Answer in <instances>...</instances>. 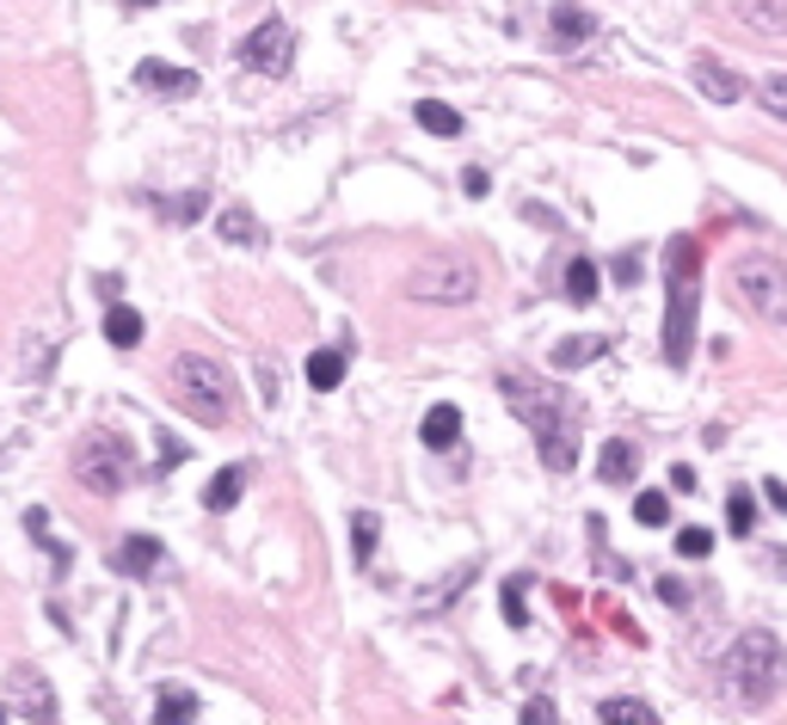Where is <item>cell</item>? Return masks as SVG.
<instances>
[{"label":"cell","instance_id":"cell-1","mask_svg":"<svg viewBox=\"0 0 787 725\" xmlns=\"http://www.w3.org/2000/svg\"><path fill=\"white\" fill-rule=\"evenodd\" d=\"M498 394H505V406L535 431V443H542V462L554 467V474H573L578 443H573V412H566V387L542 382L535 370H505V375H498Z\"/></svg>","mask_w":787,"mask_h":725},{"label":"cell","instance_id":"cell-2","mask_svg":"<svg viewBox=\"0 0 787 725\" xmlns=\"http://www.w3.org/2000/svg\"><path fill=\"white\" fill-rule=\"evenodd\" d=\"M670 302H665V363L689 370L695 356V314H702V252L689 234L670 240Z\"/></svg>","mask_w":787,"mask_h":725},{"label":"cell","instance_id":"cell-3","mask_svg":"<svg viewBox=\"0 0 787 725\" xmlns=\"http://www.w3.org/2000/svg\"><path fill=\"white\" fill-rule=\"evenodd\" d=\"M406 295L425 308H467L481 295V264L462 259V252H431L406 271Z\"/></svg>","mask_w":787,"mask_h":725},{"label":"cell","instance_id":"cell-4","mask_svg":"<svg viewBox=\"0 0 787 725\" xmlns=\"http://www.w3.org/2000/svg\"><path fill=\"white\" fill-rule=\"evenodd\" d=\"M173 387H179V406L203 424H228V412H234V375H228L215 356L185 351L173 363Z\"/></svg>","mask_w":787,"mask_h":725},{"label":"cell","instance_id":"cell-5","mask_svg":"<svg viewBox=\"0 0 787 725\" xmlns=\"http://www.w3.org/2000/svg\"><path fill=\"white\" fill-rule=\"evenodd\" d=\"M733 290L763 326H787V264L775 252H745L733 264Z\"/></svg>","mask_w":787,"mask_h":725},{"label":"cell","instance_id":"cell-6","mask_svg":"<svg viewBox=\"0 0 787 725\" xmlns=\"http://www.w3.org/2000/svg\"><path fill=\"white\" fill-rule=\"evenodd\" d=\"M775 671H781V646H775V633H763V627H750L733 646V658H726V683H733V695L750 701V707L769 701Z\"/></svg>","mask_w":787,"mask_h":725},{"label":"cell","instance_id":"cell-7","mask_svg":"<svg viewBox=\"0 0 787 725\" xmlns=\"http://www.w3.org/2000/svg\"><path fill=\"white\" fill-rule=\"evenodd\" d=\"M74 480H81L87 492H99V499L123 492V480H130V449H123L118 436H87V443L74 449Z\"/></svg>","mask_w":787,"mask_h":725},{"label":"cell","instance_id":"cell-8","mask_svg":"<svg viewBox=\"0 0 787 725\" xmlns=\"http://www.w3.org/2000/svg\"><path fill=\"white\" fill-rule=\"evenodd\" d=\"M241 62L253 68V74H290V62H295V31L283 26V19H265V26H259L253 38L241 43Z\"/></svg>","mask_w":787,"mask_h":725},{"label":"cell","instance_id":"cell-9","mask_svg":"<svg viewBox=\"0 0 787 725\" xmlns=\"http://www.w3.org/2000/svg\"><path fill=\"white\" fill-rule=\"evenodd\" d=\"M689 80H695V93H702V99H714V105H738V99L750 93L745 80H738L726 62H714V56H695Z\"/></svg>","mask_w":787,"mask_h":725},{"label":"cell","instance_id":"cell-10","mask_svg":"<svg viewBox=\"0 0 787 725\" xmlns=\"http://www.w3.org/2000/svg\"><path fill=\"white\" fill-rule=\"evenodd\" d=\"M215 234H222V246H246V252L271 246L265 222H259V215L246 210V203H222V215H215Z\"/></svg>","mask_w":787,"mask_h":725},{"label":"cell","instance_id":"cell-11","mask_svg":"<svg viewBox=\"0 0 787 725\" xmlns=\"http://www.w3.org/2000/svg\"><path fill=\"white\" fill-rule=\"evenodd\" d=\"M547 38H554V50H585V43L597 38V19H591L585 7H554V13H547Z\"/></svg>","mask_w":787,"mask_h":725},{"label":"cell","instance_id":"cell-12","mask_svg":"<svg viewBox=\"0 0 787 725\" xmlns=\"http://www.w3.org/2000/svg\"><path fill=\"white\" fill-rule=\"evenodd\" d=\"M733 19L763 38H787V0H733Z\"/></svg>","mask_w":787,"mask_h":725},{"label":"cell","instance_id":"cell-13","mask_svg":"<svg viewBox=\"0 0 787 725\" xmlns=\"http://www.w3.org/2000/svg\"><path fill=\"white\" fill-rule=\"evenodd\" d=\"M135 80H142V87H154V93H167V99H191V93H198V74H191V68L154 62V56L135 68Z\"/></svg>","mask_w":787,"mask_h":725},{"label":"cell","instance_id":"cell-14","mask_svg":"<svg viewBox=\"0 0 787 725\" xmlns=\"http://www.w3.org/2000/svg\"><path fill=\"white\" fill-rule=\"evenodd\" d=\"M111 566L130 572V578H142V572L161 566V541H154V535H130V541L118 547V554H111Z\"/></svg>","mask_w":787,"mask_h":725},{"label":"cell","instance_id":"cell-15","mask_svg":"<svg viewBox=\"0 0 787 725\" xmlns=\"http://www.w3.org/2000/svg\"><path fill=\"white\" fill-rule=\"evenodd\" d=\"M597 474L609 480V486H627V480L640 474V449H634V443H609L597 455Z\"/></svg>","mask_w":787,"mask_h":725},{"label":"cell","instance_id":"cell-16","mask_svg":"<svg viewBox=\"0 0 787 725\" xmlns=\"http://www.w3.org/2000/svg\"><path fill=\"white\" fill-rule=\"evenodd\" d=\"M597 356H603V339L597 332H578V339L554 344V370H585V363H597Z\"/></svg>","mask_w":787,"mask_h":725},{"label":"cell","instance_id":"cell-17","mask_svg":"<svg viewBox=\"0 0 787 725\" xmlns=\"http://www.w3.org/2000/svg\"><path fill=\"white\" fill-rule=\"evenodd\" d=\"M418 436H425L431 449H455V443H462V412H455V406H431Z\"/></svg>","mask_w":787,"mask_h":725},{"label":"cell","instance_id":"cell-18","mask_svg":"<svg viewBox=\"0 0 787 725\" xmlns=\"http://www.w3.org/2000/svg\"><path fill=\"white\" fill-rule=\"evenodd\" d=\"M241 486H246V467H222V474L203 486V504H210V511H234V504H241Z\"/></svg>","mask_w":787,"mask_h":725},{"label":"cell","instance_id":"cell-19","mask_svg":"<svg viewBox=\"0 0 787 725\" xmlns=\"http://www.w3.org/2000/svg\"><path fill=\"white\" fill-rule=\"evenodd\" d=\"M597 719H609V725H658V707H646V701H634V695H615V701L597 707Z\"/></svg>","mask_w":787,"mask_h":725},{"label":"cell","instance_id":"cell-20","mask_svg":"<svg viewBox=\"0 0 787 725\" xmlns=\"http://www.w3.org/2000/svg\"><path fill=\"white\" fill-rule=\"evenodd\" d=\"M307 382H314V394L339 387V382H345V351H314V356H307Z\"/></svg>","mask_w":787,"mask_h":725},{"label":"cell","instance_id":"cell-21","mask_svg":"<svg viewBox=\"0 0 787 725\" xmlns=\"http://www.w3.org/2000/svg\"><path fill=\"white\" fill-rule=\"evenodd\" d=\"M418 130H431V135H462V111H450L443 99H418Z\"/></svg>","mask_w":787,"mask_h":725},{"label":"cell","instance_id":"cell-22","mask_svg":"<svg viewBox=\"0 0 787 725\" xmlns=\"http://www.w3.org/2000/svg\"><path fill=\"white\" fill-rule=\"evenodd\" d=\"M105 339L118 344V351L142 344V314H135V308H111V314H105Z\"/></svg>","mask_w":787,"mask_h":725},{"label":"cell","instance_id":"cell-23","mask_svg":"<svg viewBox=\"0 0 787 725\" xmlns=\"http://www.w3.org/2000/svg\"><path fill=\"white\" fill-rule=\"evenodd\" d=\"M566 302H578V308L597 302V264H591V259H573V264H566Z\"/></svg>","mask_w":787,"mask_h":725},{"label":"cell","instance_id":"cell-24","mask_svg":"<svg viewBox=\"0 0 787 725\" xmlns=\"http://www.w3.org/2000/svg\"><path fill=\"white\" fill-rule=\"evenodd\" d=\"M13 688H31V713H38V719H50V713H56V701H50V688H43L38 671H13Z\"/></svg>","mask_w":787,"mask_h":725},{"label":"cell","instance_id":"cell-25","mask_svg":"<svg viewBox=\"0 0 787 725\" xmlns=\"http://www.w3.org/2000/svg\"><path fill=\"white\" fill-rule=\"evenodd\" d=\"M757 99H763V111H769V118H781V123H787V74H763Z\"/></svg>","mask_w":787,"mask_h":725},{"label":"cell","instance_id":"cell-26","mask_svg":"<svg viewBox=\"0 0 787 725\" xmlns=\"http://www.w3.org/2000/svg\"><path fill=\"white\" fill-rule=\"evenodd\" d=\"M665 516H670V499H665V492H640V499H634V523L658 528Z\"/></svg>","mask_w":787,"mask_h":725},{"label":"cell","instance_id":"cell-27","mask_svg":"<svg viewBox=\"0 0 787 725\" xmlns=\"http://www.w3.org/2000/svg\"><path fill=\"white\" fill-rule=\"evenodd\" d=\"M750 523H757V504H750V492H733V504H726V528H733V535H750Z\"/></svg>","mask_w":787,"mask_h":725},{"label":"cell","instance_id":"cell-28","mask_svg":"<svg viewBox=\"0 0 787 725\" xmlns=\"http://www.w3.org/2000/svg\"><path fill=\"white\" fill-rule=\"evenodd\" d=\"M351 535H357V560L370 566V554H375V535H382V523H375L370 511H357V516H351Z\"/></svg>","mask_w":787,"mask_h":725},{"label":"cell","instance_id":"cell-29","mask_svg":"<svg viewBox=\"0 0 787 725\" xmlns=\"http://www.w3.org/2000/svg\"><path fill=\"white\" fill-rule=\"evenodd\" d=\"M523 591H529V584H523V578H511V584H505V596H498V608H505V621H511V627H523V621H529V608H523Z\"/></svg>","mask_w":787,"mask_h":725},{"label":"cell","instance_id":"cell-30","mask_svg":"<svg viewBox=\"0 0 787 725\" xmlns=\"http://www.w3.org/2000/svg\"><path fill=\"white\" fill-rule=\"evenodd\" d=\"M677 554H683V560H707V554H714V535H707V528H683V535H677Z\"/></svg>","mask_w":787,"mask_h":725},{"label":"cell","instance_id":"cell-31","mask_svg":"<svg viewBox=\"0 0 787 725\" xmlns=\"http://www.w3.org/2000/svg\"><path fill=\"white\" fill-rule=\"evenodd\" d=\"M191 713H198V701H191V695H173V688L154 701V719H191Z\"/></svg>","mask_w":787,"mask_h":725},{"label":"cell","instance_id":"cell-32","mask_svg":"<svg viewBox=\"0 0 787 725\" xmlns=\"http://www.w3.org/2000/svg\"><path fill=\"white\" fill-rule=\"evenodd\" d=\"M203 210H210V191H191V198H179V210H173V215H179V222H198Z\"/></svg>","mask_w":787,"mask_h":725},{"label":"cell","instance_id":"cell-33","mask_svg":"<svg viewBox=\"0 0 787 725\" xmlns=\"http://www.w3.org/2000/svg\"><path fill=\"white\" fill-rule=\"evenodd\" d=\"M658 596H665L670 608H689V584L683 578H658Z\"/></svg>","mask_w":787,"mask_h":725},{"label":"cell","instance_id":"cell-34","mask_svg":"<svg viewBox=\"0 0 787 725\" xmlns=\"http://www.w3.org/2000/svg\"><path fill=\"white\" fill-rule=\"evenodd\" d=\"M523 719H529V725H554L561 713H554V701H529V707H523Z\"/></svg>","mask_w":787,"mask_h":725},{"label":"cell","instance_id":"cell-35","mask_svg":"<svg viewBox=\"0 0 787 725\" xmlns=\"http://www.w3.org/2000/svg\"><path fill=\"white\" fill-rule=\"evenodd\" d=\"M259 387H265V394H259V400H265V406H278V370H259Z\"/></svg>","mask_w":787,"mask_h":725},{"label":"cell","instance_id":"cell-36","mask_svg":"<svg viewBox=\"0 0 787 725\" xmlns=\"http://www.w3.org/2000/svg\"><path fill=\"white\" fill-rule=\"evenodd\" d=\"M462 191H467V198H481V191H486V172L467 167V172H462Z\"/></svg>","mask_w":787,"mask_h":725},{"label":"cell","instance_id":"cell-37","mask_svg":"<svg viewBox=\"0 0 787 725\" xmlns=\"http://www.w3.org/2000/svg\"><path fill=\"white\" fill-rule=\"evenodd\" d=\"M763 492H769V504H775V511L787 516V486H781V480H769V486H763Z\"/></svg>","mask_w":787,"mask_h":725},{"label":"cell","instance_id":"cell-38","mask_svg":"<svg viewBox=\"0 0 787 725\" xmlns=\"http://www.w3.org/2000/svg\"><path fill=\"white\" fill-rule=\"evenodd\" d=\"M130 7H154V0H130Z\"/></svg>","mask_w":787,"mask_h":725}]
</instances>
